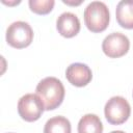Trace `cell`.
I'll use <instances>...</instances> for the list:
<instances>
[{"label":"cell","mask_w":133,"mask_h":133,"mask_svg":"<svg viewBox=\"0 0 133 133\" xmlns=\"http://www.w3.org/2000/svg\"><path fill=\"white\" fill-rule=\"evenodd\" d=\"M36 95L41 98L45 110L57 108L64 98V86L55 77H46L38 82L35 88Z\"/></svg>","instance_id":"cell-1"},{"label":"cell","mask_w":133,"mask_h":133,"mask_svg":"<svg viewBox=\"0 0 133 133\" xmlns=\"http://www.w3.org/2000/svg\"><path fill=\"white\" fill-rule=\"evenodd\" d=\"M132 95H133V94H132Z\"/></svg>","instance_id":"cell-16"},{"label":"cell","mask_w":133,"mask_h":133,"mask_svg":"<svg viewBox=\"0 0 133 133\" xmlns=\"http://www.w3.org/2000/svg\"><path fill=\"white\" fill-rule=\"evenodd\" d=\"M103 124L100 117L92 113L83 115L78 123V133H102Z\"/></svg>","instance_id":"cell-10"},{"label":"cell","mask_w":133,"mask_h":133,"mask_svg":"<svg viewBox=\"0 0 133 133\" xmlns=\"http://www.w3.org/2000/svg\"><path fill=\"white\" fill-rule=\"evenodd\" d=\"M56 28L60 35L64 37H73L80 31V21L75 14L65 11L57 18Z\"/></svg>","instance_id":"cell-8"},{"label":"cell","mask_w":133,"mask_h":133,"mask_svg":"<svg viewBox=\"0 0 133 133\" xmlns=\"http://www.w3.org/2000/svg\"><path fill=\"white\" fill-rule=\"evenodd\" d=\"M30 9L37 15L49 14L55 4L54 0H29L28 2Z\"/></svg>","instance_id":"cell-12"},{"label":"cell","mask_w":133,"mask_h":133,"mask_svg":"<svg viewBox=\"0 0 133 133\" xmlns=\"http://www.w3.org/2000/svg\"><path fill=\"white\" fill-rule=\"evenodd\" d=\"M44 133H71V123L61 115L51 117L45 124Z\"/></svg>","instance_id":"cell-11"},{"label":"cell","mask_w":133,"mask_h":133,"mask_svg":"<svg viewBox=\"0 0 133 133\" xmlns=\"http://www.w3.org/2000/svg\"><path fill=\"white\" fill-rule=\"evenodd\" d=\"M129 38L121 32H112L108 34L102 43L103 52L110 58H117L124 56L129 51Z\"/></svg>","instance_id":"cell-6"},{"label":"cell","mask_w":133,"mask_h":133,"mask_svg":"<svg viewBox=\"0 0 133 133\" xmlns=\"http://www.w3.org/2000/svg\"><path fill=\"white\" fill-rule=\"evenodd\" d=\"M117 23L126 29H133V0H122L115 10Z\"/></svg>","instance_id":"cell-9"},{"label":"cell","mask_w":133,"mask_h":133,"mask_svg":"<svg viewBox=\"0 0 133 133\" xmlns=\"http://www.w3.org/2000/svg\"><path fill=\"white\" fill-rule=\"evenodd\" d=\"M104 113L108 123L111 125H121L129 118L131 107L125 98L115 96L110 98L105 104Z\"/></svg>","instance_id":"cell-4"},{"label":"cell","mask_w":133,"mask_h":133,"mask_svg":"<svg viewBox=\"0 0 133 133\" xmlns=\"http://www.w3.org/2000/svg\"><path fill=\"white\" fill-rule=\"evenodd\" d=\"M110 133H126L124 131H121V130H116V131H111Z\"/></svg>","instance_id":"cell-15"},{"label":"cell","mask_w":133,"mask_h":133,"mask_svg":"<svg viewBox=\"0 0 133 133\" xmlns=\"http://www.w3.org/2000/svg\"><path fill=\"white\" fill-rule=\"evenodd\" d=\"M45 110L41 98L36 94H26L18 103V112L26 122L37 121Z\"/></svg>","instance_id":"cell-5"},{"label":"cell","mask_w":133,"mask_h":133,"mask_svg":"<svg viewBox=\"0 0 133 133\" xmlns=\"http://www.w3.org/2000/svg\"><path fill=\"white\" fill-rule=\"evenodd\" d=\"M33 39L31 26L24 21L11 23L6 30V42L14 48L22 49L28 47Z\"/></svg>","instance_id":"cell-3"},{"label":"cell","mask_w":133,"mask_h":133,"mask_svg":"<svg viewBox=\"0 0 133 133\" xmlns=\"http://www.w3.org/2000/svg\"><path fill=\"white\" fill-rule=\"evenodd\" d=\"M84 22L91 32H102L109 24V10L101 1L90 2L84 9Z\"/></svg>","instance_id":"cell-2"},{"label":"cell","mask_w":133,"mask_h":133,"mask_svg":"<svg viewBox=\"0 0 133 133\" xmlns=\"http://www.w3.org/2000/svg\"><path fill=\"white\" fill-rule=\"evenodd\" d=\"M62 2H63V3H65V4H68V5H79V4H81V3H82V1H81V0H78V1H69V0H62Z\"/></svg>","instance_id":"cell-13"},{"label":"cell","mask_w":133,"mask_h":133,"mask_svg":"<svg viewBox=\"0 0 133 133\" xmlns=\"http://www.w3.org/2000/svg\"><path fill=\"white\" fill-rule=\"evenodd\" d=\"M2 2H3L4 4H8V5H14V4H19V3H20V1H14V2H6V1H4V0H2Z\"/></svg>","instance_id":"cell-14"},{"label":"cell","mask_w":133,"mask_h":133,"mask_svg":"<svg viewBox=\"0 0 133 133\" xmlns=\"http://www.w3.org/2000/svg\"><path fill=\"white\" fill-rule=\"evenodd\" d=\"M65 77L71 84L77 87H82L91 81L92 73L89 66L85 63L75 62L66 68Z\"/></svg>","instance_id":"cell-7"}]
</instances>
